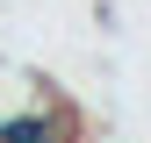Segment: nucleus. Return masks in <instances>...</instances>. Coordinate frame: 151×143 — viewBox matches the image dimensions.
<instances>
[{"instance_id": "nucleus-2", "label": "nucleus", "mask_w": 151, "mask_h": 143, "mask_svg": "<svg viewBox=\"0 0 151 143\" xmlns=\"http://www.w3.org/2000/svg\"><path fill=\"white\" fill-rule=\"evenodd\" d=\"M50 93V79L43 72H29L22 57H0V115H22L29 100H43Z\"/></svg>"}, {"instance_id": "nucleus-1", "label": "nucleus", "mask_w": 151, "mask_h": 143, "mask_svg": "<svg viewBox=\"0 0 151 143\" xmlns=\"http://www.w3.org/2000/svg\"><path fill=\"white\" fill-rule=\"evenodd\" d=\"M0 143H79V115L65 107V93H43L22 115H0Z\"/></svg>"}]
</instances>
